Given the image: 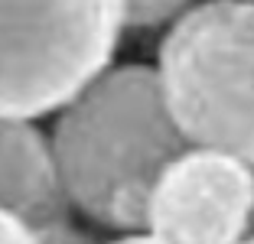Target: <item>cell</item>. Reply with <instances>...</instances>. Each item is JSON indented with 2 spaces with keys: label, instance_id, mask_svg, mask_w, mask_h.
Here are the masks:
<instances>
[{
  "label": "cell",
  "instance_id": "7a4b0ae2",
  "mask_svg": "<svg viewBox=\"0 0 254 244\" xmlns=\"http://www.w3.org/2000/svg\"><path fill=\"white\" fill-rule=\"evenodd\" d=\"M157 78L189 147L254 166V3L202 0L170 23Z\"/></svg>",
  "mask_w": 254,
  "mask_h": 244
},
{
  "label": "cell",
  "instance_id": "ba28073f",
  "mask_svg": "<svg viewBox=\"0 0 254 244\" xmlns=\"http://www.w3.org/2000/svg\"><path fill=\"white\" fill-rule=\"evenodd\" d=\"M0 244H36L33 225L7 208H0Z\"/></svg>",
  "mask_w": 254,
  "mask_h": 244
},
{
  "label": "cell",
  "instance_id": "5b68a950",
  "mask_svg": "<svg viewBox=\"0 0 254 244\" xmlns=\"http://www.w3.org/2000/svg\"><path fill=\"white\" fill-rule=\"evenodd\" d=\"M0 208L30 225L65 218L72 212L49 137L36 121L0 114Z\"/></svg>",
  "mask_w": 254,
  "mask_h": 244
},
{
  "label": "cell",
  "instance_id": "8992f818",
  "mask_svg": "<svg viewBox=\"0 0 254 244\" xmlns=\"http://www.w3.org/2000/svg\"><path fill=\"white\" fill-rule=\"evenodd\" d=\"M192 3L195 0H124V26H130V30L170 26Z\"/></svg>",
  "mask_w": 254,
  "mask_h": 244
},
{
  "label": "cell",
  "instance_id": "52a82bcc",
  "mask_svg": "<svg viewBox=\"0 0 254 244\" xmlns=\"http://www.w3.org/2000/svg\"><path fill=\"white\" fill-rule=\"evenodd\" d=\"M33 238H36V244H101L91 231L78 228L68 215L43 222V225H33Z\"/></svg>",
  "mask_w": 254,
  "mask_h": 244
},
{
  "label": "cell",
  "instance_id": "277c9868",
  "mask_svg": "<svg viewBox=\"0 0 254 244\" xmlns=\"http://www.w3.org/2000/svg\"><path fill=\"white\" fill-rule=\"evenodd\" d=\"M254 225V166L232 153L186 147L150 189L147 231L166 244H238Z\"/></svg>",
  "mask_w": 254,
  "mask_h": 244
},
{
  "label": "cell",
  "instance_id": "7c38bea8",
  "mask_svg": "<svg viewBox=\"0 0 254 244\" xmlns=\"http://www.w3.org/2000/svg\"><path fill=\"white\" fill-rule=\"evenodd\" d=\"M251 3H254V0H251Z\"/></svg>",
  "mask_w": 254,
  "mask_h": 244
},
{
  "label": "cell",
  "instance_id": "30bf717a",
  "mask_svg": "<svg viewBox=\"0 0 254 244\" xmlns=\"http://www.w3.org/2000/svg\"><path fill=\"white\" fill-rule=\"evenodd\" d=\"M238 244H254V235H248V238H241Z\"/></svg>",
  "mask_w": 254,
  "mask_h": 244
},
{
  "label": "cell",
  "instance_id": "6da1fadb",
  "mask_svg": "<svg viewBox=\"0 0 254 244\" xmlns=\"http://www.w3.org/2000/svg\"><path fill=\"white\" fill-rule=\"evenodd\" d=\"M72 208L101 228H147L150 189L189 147L160 88L157 68L108 65L65 108L49 133Z\"/></svg>",
  "mask_w": 254,
  "mask_h": 244
},
{
  "label": "cell",
  "instance_id": "8fae6325",
  "mask_svg": "<svg viewBox=\"0 0 254 244\" xmlns=\"http://www.w3.org/2000/svg\"><path fill=\"white\" fill-rule=\"evenodd\" d=\"M251 235H254V225H251Z\"/></svg>",
  "mask_w": 254,
  "mask_h": 244
},
{
  "label": "cell",
  "instance_id": "3957f363",
  "mask_svg": "<svg viewBox=\"0 0 254 244\" xmlns=\"http://www.w3.org/2000/svg\"><path fill=\"white\" fill-rule=\"evenodd\" d=\"M124 0H0V114L39 121L111 65Z\"/></svg>",
  "mask_w": 254,
  "mask_h": 244
},
{
  "label": "cell",
  "instance_id": "9c48e42d",
  "mask_svg": "<svg viewBox=\"0 0 254 244\" xmlns=\"http://www.w3.org/2000/svg\"><path fill=\"white\" fill-rule=\"evenodd\" d=\"M108 244H166V241H163V238H157L153 231L140 228V231H124L118 241H108Z\"/></svg>",
  "mask_w": 254,
  "mask_h": 244
}]
</instances>
